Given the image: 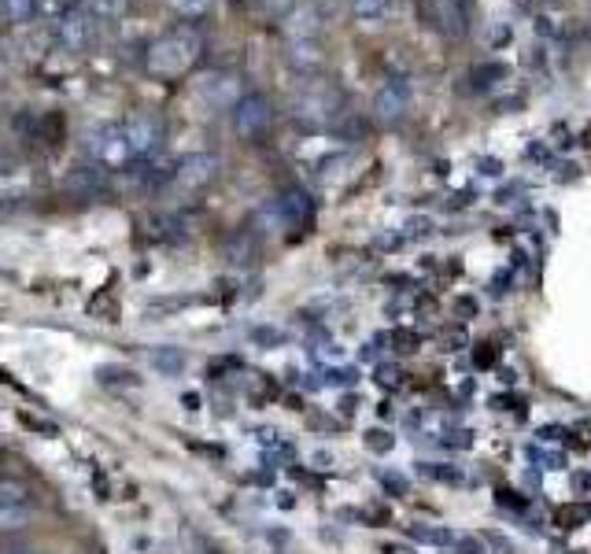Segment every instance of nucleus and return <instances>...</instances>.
Instances as JSON below:
<instances>
[{
	"label": "nucleus",
	"instance_id": "obj_11",
	"mask_svg": "<svg viewBox=\"0 0 591 554\" xmlns=\"http://www.w3.org/2000/svg\"><path fill=\"white\" fill-rule=\"evenodd\" d=\"M289 63L296 71H318L322 67V52H318L311 37H296L289 45Z\"/></svg>",
	"mask_w": 591,
	"mask_h": 554
},
{
	"label": "nucleus",
	"instance_id": "obj_8",
	"mask_svg": "<svg viewBox=\"0 0 591 554\" xmlns=\"http://www.w3.org/2000/svg\"><path fill=\"white\" fill-rule=\"evenodd\" d=\"M407 108H411V100H407V89L399 82H388L377 89L374 97V119L385 122V126H396V122L407 119Z\"/></svg>",
	"mask_w": 591,
	"mask_h": 554
},
{
	"label": "nucleus",
	"instance_id": "obj_4",
	"mask_svg": "<svg viewBox=\"0 0 591 554\" xmlns=\"http://www.w3.org/2000/svg\"><path fill=\"white\" fill-rule=\"evenodd\" d=\"M218 156H207V152H193V156H185L174 163V170H170V181L178 185V189H185V193H196V189H204V185H211V181L218 178Z\"/></svg>",
	"mask_w": 591,
	"mask_h": 554
},
{
	"label": "nucleus",
	"instance_id": "obj_18",
	"mask_svg": "<svg viewBox=\"0 0 591 554\" xmlns=\"http://www.w3.org/2000/svg\"><path fill=\"white\" fill-rule=\"evenodd\" d=\"M37 12L41 15H49V19H67V15L71 12H78V8H74V0H41V4H37Z\"/></svg>",
	"mask_w": 591,
	"mask_h": 554
},
{
	"label": "nucleus",
	"instance_id": "obj_10",
	"mask_svg": "<svg viewBox=\"0 0 591 554\" xmlns=\"http://www.w3.org/2000/svg\"><path fill=\"white\" fill-rule=\"evenodd\" d=\"M97 156L108 163V167H122L126 159H133L130 145H126V133L122 130H104V137L97 141Z\"/></svg>",
	"mask_w": 591,
	"mask_h": 554
},
{
	"label": "nucleus",
	"instance_id": "obj_19",
	"mask_svg": "<svg viewBox=\"0 0 591 554\" xmlns=\"http://www.w3.org/2000/svg\"><path fill=\"white\" fill-rule=\"evenodd\" d=\"M0 554H37L34 547H12V551H0Z\"/></svg>",
	"mask_w": 591,
	"mask_h": 554
},
{
	"label": "nucleus",
	"instance_id": "obj_9",
	"mask_svg": "<svg viewBox=\"0 0 591 554\" xmlns=\"http://www.w3.org/2000/svg\"><path fill=\"white\" fill-rule=\"evenodd\" d=\"M425 15H429L444 34H455V37L466 34V15H462L459 0H429V4H425Z\"/></svg>",
	"mask_w": 591,
	"mask_h": 554
},
{
	"label": "nucleus",
	"instance_id": "obj_5",
	"mask_svg": "<svg viewBox=\"0 0 591 554\" xmlns=\"http://www.w3.org/2000/svg\"><path fill=\"white\" fill-rule=\"evenodd\" d=\"M337 89H322V85H307V89H300L296 93V119L300 122H311V126H322V122H329L333 115H337Z\"/></svg>",
	"mask_w": 591,
	"mask_h": 554
},
{
	"label": "nucleus",
	"instance_id": "obj_16",
	"mask_svg": "<svg viewBox=\"0 0 591 554\" xmlns=\"http://www.w3.org/2000/svg\"><path fill=\"white\" fill-rule=\"evenodd\" d=\"M37 4L41 0H0V15L12 19V23H26L37 12Z\"/></svg>",
	"mask_w": 591,
	"mask_h": 554
},
{
	"label": "nucleus",
	"instance_id": "obj_12",
	"mask_svg": "<svg viewBox=\"0 0 591 554\" xmlns=\"http://www.w3.org/2000/svg\"><path fill=\"white\" fill-rule=\"evenodd\" d=\"M392 12V0H351V15L362 23H381Z\"/></svg>",
	"mask_w": 591,
	"mask_h": 554
},
{
	"label": "nucleus",
	"instance_id": "obj_7",
	"mask_svg": "<svg viewBox=\"0 0 591 554\" xmlns=\"http://www.w3.org/2000/svg\"><path fill=\"white\" fill-rule=\"evenodd\" d=\"M100 37V19L93 12H71L60 23V41L71 52H85Z\"/></svg>",
	"mask_w": 591,
	"mask_h": 554
},
{
	"label": "nucleus",
	"instance_id": "obj_2",
	"mask_svg": "<svg viewBox=\"0 0 591 554\" xmlns=\"http://www.w3.org/2000/svg\"><path fill=\"white\" fill-rule=\"evenodd\" d=\"M34 521V492L15 477H0V536H19Z\"/></svg>",
	"mask_w": 591,
	"mask_h": 554
},
{
	"label": "nucleus",
	"instance_id": "obj_1",
	"mask_svg": "<svg viewBox=\"0 0 591 554\" xmlns=\"http://www.w3.org/2000/svg\"><path fill=\"white\" fill-rule=\"evenodd\" d=\"M200 52H204V37L196 34L193 26H178L148 49V71L159 78H178L200 60Z\"/></svg>",
	"mask_w": 591,
	"mask_h": 554
},
{
	"label": "nucleus",
	"instance_id": "obj_14",
	"mask_svg": "<svg viewBox=\"0 0 591 554\" xmlns=\"http://www.w3.org/2000/svg\"><path fill=\"white\" fill-rule=\"evenodd\" d=\"M71 189L74 193H100V189H104V170L100 167H78L71 174Z\"/></svg>",
	"mask_w": 591,
	"mask_h": 554
},
{
	"label": "nucleus",
	"instance_id": "obj_13",
	"mask_svg": "<svg viewBox=\"0 0 591 554\" xmlns=\"http://www.w3.org/2000/svg\"><path fill=\"white\" fill-rule=\"evenodd\" d=\"M152 366H156L159 374L178 377L181 370H185V351H178V348H156V351H152Z\"/></svg>",
	"mask_w": 591,
	"mask_h": 554
},
{
	"label": "nucleus",
	"instance_id": "obj_20",
	"mask_svg": "<svg viewBox=\"0 0 591 554\" xmlns=\"http://www.w3.org/2000/svg\"><path fill=\"white\" fill-rule=\"evenodd\" d=\"M588 12H591V0H588Z\"/></svg>",
	"mask_w": 591,
	"mask_h": 554
},
{
	"label": "nucleus",
	"instance_id": "obj_3",
	"mask_svg": "<svg viewBox=\"0 0 591 554\" xmlns=\"http://www.w3.org/2000/svg\"><path fill=\"white\" fill-rule=\"evenodd\" d=\"M274 122V104L263 97V93H244L237 104H233V130L241 133L244 141H255L263 137Z\"/></svg>",
	"mask_w": 591,
	"mask_h": 554
},
{
	"label": "nucleus",
	"instance_id": "obj_17",
	"mask_svg": "<svg viewBox=\"0 0 591 554\" xmlns=\"http://www.w3.org/2000/svg\"><path fill=\"white\" fill-rule=\"evenodd\" d=\"M170 8H174L181 19H200V15L211 12V0H170Z\"/></svg>",
	"mask_w": 591,
	"mask_h": 554
},
{
	"label": "nucleus",
	"instance_id": "obj_15",
	"mask_svg": "<svg viewBox=\"0 0 591 554\" xmlns=\"http://www.w3.org/2000/svg\"><path fill=\"white\" fill-rule=\"evenodd\" d=\"M278 211L285 215V222H303V218L311 215V204H307L303 193H285L278 200Z\"/></svg>",
	"mask_w": 591,
	"mask_h": 554
},
{
	"label": "nucleus",
	"instance_id": "obj_6",
	"mask_svg": "<svg viewBox=\"0 0 591 554\" xmlns=\"http://www.w3.org/2000/svg\"><path fill=\"white\" fill-rule=\"evenodd\" d=\"M122 133H126V145H130L133 156L148 159L152 152L159 148V141H163V122L156 119V115H130V122L122 126Z\"/></svg>",
	"mask_w": 591,
	"mask_h": 554
}]
</instances>
